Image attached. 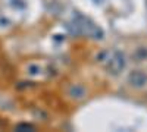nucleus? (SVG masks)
Segmentation results:
<instances>
[{"mask_svg": "<svg viewBox=\"0 0 147 132\" xmlns=\"http://www.w3.org/2000/svg\"><path fill=\"white\" fill-rule=\"evenodd\" d=\"M129 82L132 84L134 87H144V84L147 82V75L143 74V72L137 70V72H132L129 75Z\"/></svg>", "mask_w": 147, "mask_h": 132, "instance_id": "1", "label": "nucleus"}, {"mask_svg": "<svg viewBox=\"0 0 147 132\" xmlns=\"http://www.w3.org/2000/svg\"><path fill=\"white\" fill-rule=\"evenodd\" d=\"M110 66H113L115 74H118V72L125 66V60H124V57H122L119 53H116V54H115V57L112 59V63H110Z\"/></svg>", "mask_w": 147, "mask_h": 132, "instance_id": "2", "label": "nucleus"}, {"mask_svg": "<svg viewBox=\"0 0 147 132\" xmlns=\"http://www.w3.org/2000/svg\"><path fill=\"white\" fill-rule=\"evenodd\" d=\"M71 95H72V97H82V95H84V88L82 87H74L72 88V91H71Z\"/></svg>", "mask_w": 147, "mask_h": 132, "instance_id": "3", "label": "nucleus"}]
</instances>
